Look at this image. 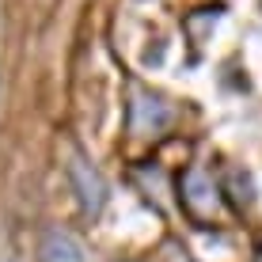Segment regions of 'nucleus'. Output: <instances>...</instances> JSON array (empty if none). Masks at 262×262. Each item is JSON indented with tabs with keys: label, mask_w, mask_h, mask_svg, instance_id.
<instances>
[{
	"label": "nucleus",
	"mask_w": 262,
	"mask_h": 262,
	"mask_svg": "<svg viewBox=\"0 0 262 262\" xmlns=\"http://www.w3.org/2000/svg\"><path fill=\"white\" fill-rule=\"evenodd\" d=\"M42 262H88L84 247L69 236V232H46L42 236Z\"/></svg>",
	"instance_id": "obj_2"
},
{
	"label": "nucleus",
	"mask_w": 262,
	"mask_h": 262,
	"mask_svg": "<svg viewBox=\"0 0 262 262\" xmlns=\"http://www.w3.org/2000/svg\"><path fill=\"white\" fill-rule=\"evenodd\" d=\"M69 175H72V186H76V194H80V205H84V213H99L106 205V183H103V175L92 167V164H84V160H72L69 164Z\"/></svg>",
	"instance_id": "obj_1"
}]
</instances>
